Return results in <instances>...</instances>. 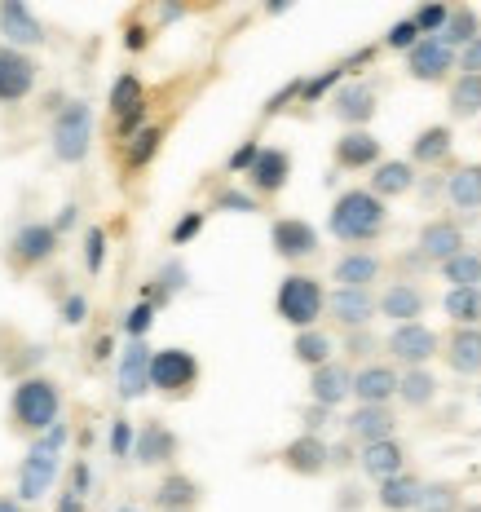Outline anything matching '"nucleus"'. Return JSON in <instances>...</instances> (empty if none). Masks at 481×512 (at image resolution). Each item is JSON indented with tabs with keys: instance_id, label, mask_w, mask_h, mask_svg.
I'll list each match as a JSON object with an SVG mask.
<instances>
[{
	"instance_id": "52",
	"label": "nucleus",
	"mask_w": 481,
	"mask_h": 512,
	"mask_svg": "<svg viewBox=\"0 0 481 512\" xmlns=\"http://www.w3.org/2000/svg\"><path fill=\"white\" fill-rule=\"evenodd\" d=\"M133 437H137V424H128V420H115L111 424V451H115V460H133Z\"/></svg>"
},
{
	"instance_id": "61",
	"label": "nucleus",
	"mask_w": 481,
	"mask_h": 512,
	"mask_svg": "<svg viewBox=\"0 0 481 512\" xmlns=\"http://www.w3.org/2000/svg\"><path fill=\"white\" fill-rule=\"evenodd\" d=\"M477 402H481V384H477Z\"/></svg>"
},
{
	"instance_id": "27",
	"label": "nucleus",
	"mask_w": 481,
	"mask_h": 512,
	"mask_svg": "<svg viewBox=\"0 0 481 512\" xmlns=\"http://www.w3.org/2000/svg\"><path fill=\"white\" fill-rule=\"evenodd\" d=\"M345 437L354 446H371V442H389V437H398V411L393 407H354L345 415Z\"/></svg>"
},
{
	"instance_id": "55",
	"label": "nucleus",
	"mask_w": 481,
	"mask_h": 512,
	"mask_svg": "<svg viewBox=\"0 0 481 512\" xmlns=\"http://www.w3.org/2000/svg\"><path fill=\"white\" fill-rule=\"evenodd\" d=\"M362 504H367V490H362V486H354V482H345V486H340L336 512H354V508H362Z\"/></svg>"
},
{
	"instance_id": "32",
	"label": "nucleus",
	"mask_w": 481,
	"mask_h": 512,
	"mask_svg": "<svg viewBox=\"0 0 481 512\" xmlns=\"http://www.w3.org/2000/svg\"><path fill=\"white\" fill-rule=\"evenodd\" d=\"M446 204L464 217L481 212V164H451L446 173Z\"/></svg>"
},
{
	"instance_id": "20",
	"label": "nucleus",
	"mask_w": 481,
	"mask_h": 512,
	"mask_svg": "<svg viewBox=\"0 0 481 512\" xmlns=\"http://www.w3.org/2000/svg\"><path fill=\"white\" fill-rule=\"evenodd\" d=\"M402 371L389 358H376L367 367H354V402L358 407H393L398 402Z\"/></svg>"
},
{
	"instance_id": "50",
	"label": "nucleus",
	"mask_w": 481,
	"mask_h": 512,
	"mask_svg": "<svg viewBox=\"0 0 481 512\" xmlns=\"http://www.w3.org/2000/svg\"><path fill=\"white\" fill-rule=\"evenodd\" d=\"M151 323H155V305L137 301L133 309H128V323H124L128 340H146V332H151Z\"/></svg>"
},
{
	"instance_id": "9",
	"label": "nucleus",
	"mask_w": 481,
	"mask_h": 512,
	"mask_svg": "<svg viewBox=\"0 0 481 512\" xmlns=\"http://www.w3.org/2000/svg\"><path fill=\"white\" fill-rule=\"evenodd\" d=\"M270 248L287 270H301L305 261H314V256L323 252V234H318V226L305 217H274L270 221Z\"/></svg>"
},
{
	"instance_id": "1",
	"label": "nucleus",
	"mask_w": 481,
	"mask_h": 512,
	"mask_svg": "<svg viewBox=\"0 0 481 512\" xmlns=\"http://www.w3.org/2000/svg\"><path fill=\"white\" fill-rule=\"evenodd\" d=\"M62 402H67V393H62V380L45 376V371L18 380L14 389H9L5 433L9 437H23V442H36V437H45L53 424L62 420Z\"/></svg>"
},
{
	"instance_id": "22",
	"label": "nucleus",
	"mask_w": 481,
	"mask_h": 512,
	"mask_svg": "<svg viewBox=\"0 0 481 512\" xmlns=\"http://www.w3.org/2000/svg\"><path fill=\"white\" fill-rule=\"evenodd\" d=\"M203 504V482L186 468H168L159 473V482L151 490V508L155 512H195Z\"/></svg>"
},
{
	"instance_id": "4",
	"label": "nucleus",
	"mask_w": 481,
	"mask_h": 512,
	"mask_svg": "<svg viewBox=\"0 0 481 512\" xmlns=\"http://www.w3.org/2000/svg\"><path fill=\"white\" fill-rule=\"evenodd\" d=\"M62 451H67V424H53L45 437L27 442V455L18 464V499L23 504H40L62 477Z\"/></svg>"
},
{
	"instance_id": "18",
	"label": "nucleus",
	"mask_w": 481,
	"mask_h": 512,
	"mask_svg": "<svg viewBox=\"0 0 481 512\" xmlns=\"http://www.w3.org/2000/svg\"><path fill=\"white\" fill-rule=\"evenodd\" d=\"M36 84H40V62L0 40V106L27 102L36 93Z\"/></svg>"
},
{
	"instance_id": "56",
	"label": "nucleus",
	"mask_w": 481,
	"mask_h": 512,
	"mask_svg": "<svg viewBox=\"0 0 481 512\" xmlns=\"http://www.w3.org/2000/svg\"><path fill=\"white\" fill-rule=\"evenodd\" d=\"M331 468H358V446L349 442V437L331 446Z\"/></svg>"
},
{
	"instance_id": "17",
	"label": "nucleus",
	"mask_w": 481,
	"mask_h": 512,
	"mask_svg": "<svg viewBox=\"0 0 481 512\" xmlns=\"http://www.w3.org/2000/svg\"><path fill=\"white\" fill-rule=\"evenodd\" d=\"M433 296L429 287L420 279H393L380 287V318H389L393 327L402 323H424V314H429Z\"/></svg>"
},
{
	"instance_id": "25",
	"label": "nucleus",
	"mask_w": 481,
	"mask_h": 512,
	"mask_svg": "<svg viewBox=\"0 0 481 512\" xmlns=\"http://www.w3.org/2000/svg\"><path fill=\"white\" fill-rule=\"evenodd\" d=\"M151 358H155V349L146 340H128L124 345L120 367H115V384H120L124 402H137L151 393Z\"/></svg>"
},
{
	"instance_id": "11",
	"label": "nucleus",
	"mask_w": 481,
	"mask_h": 512,
	"mask_svg": "<svg viewBox=\"0 0 481 512\" xmlns=\"http://www.w3.org/2000/svg\"><path fill=\"white\" fill-rule=\"evenodd\" d=\"M177 460H181L177 429L168 420H159V415H146V420L137 424V437H133V464L168 473V468H177Z\"/></svg>"
},
{
	"instance_id": "59",
	"label": "nucleus",
	"mask_w": 481,
	"mask_h": 512,
	"mask_svg": "<svg viewBox=\"0 0 481 512\" xmlns=\"http://www.w3.org/2000/svg\"><path fill=\"white\" fill-rule=\"evenodd\" d=\"M0 512H27V504L18 495H0Z\"/></svg>"
},
{
	"instance_id": "49",
	"label": "nucleus",
	"mask_w": 481,
	"mask_h": 512,
	"mask_svg": "<svg viewBox=\"0 0 481 512\" xmlns=\"http://www.w3.org/2000/svg\"><path fill=\"white\" fill-rule=\"evenodd\" d=\"M203 221H208V212L190 208V212H186V217H181V221H177V226H173V230H168V243H173V248H186V243H190V239H195V234L203 230Z\"/></svg>"
},
{
	"instance_id": "47",
	"label": "nucleus",
	"mask_w": 481,
	"mask_h": 512,
	"mask_svg": "<svg viewBox=\"0 0 481 512\" xmlns=\"http://www.w3.org/2000/svg\"><path fill=\"white\" fill-rule=\"evenodd\" d=\"M102 265H106V230L89 226V230H84V270L102 274Z\"/></svg>"
},
{
	"instance_id": "7",
	"label": "nucleus",
	"mask_w": 481,
	"mask_h": 512,
	"mask_svg": "<svg viewBox=\"0 0 481 512\" xmlns=\"http://www.w3.org/2000/svg\"><path fill=\"white\" fill-rule=\"evenodd\" d=\"M49 151L58 164H84L93 151V106L89 102H67L49 124Z\"/></svg>"
},
{
	"instance_id": "48",
	"label": "nucleus",
	"mask_w": 481,
	"mask_h": 512,
	"mask_svg": "<svg viewBox=\"0 0 481 512\" xmlns=\"http://www.w3.org/2000/svg\"><path fill=\"white\" fill-rule=\"evenodd\" d=\"M340 76H345V67H331V71H323V76L305 80V84H301V102L314 106L318 98H323V93H336V89H340Z\"/></svg>"
},
{
	"instance_id": "28",
	"label": "nucleus",
	"mask_w": 481,
	"mask_h": 512,
	"mask_svg": "<svg viewBox=\"0 0 481 512\" xmlns=\"http://www.w3.org/2000/svg\"><path fill=\"white\" fill-rule=\"evenodd\" d=\"M442 362L455 376L477 380L481 376V327H451L442 336Z\"/></svg>"
},
{
	"instance_id": "21",
	"label": "nucleus",
	"mask_w": 481,
	"mask_h": 512,
	"mask_svg": "<svg viewBox=\"0 0 481 512\" xmlns=\"http://www.w3.org/2000/svg\"><path fill=\"white\" fill-rule=\"evenodd\" d=\"M0 36H5V45L31 53V49H45L49 27L40 14H31L23 0H0Z\"/></svg>"
},
{
	"instance_id": "44",
	"label": "nucleus",
	"mask_w": 481,
	"mask_h": 512,
	"mask_svg": "<svg viewBox=\"0 0 481 512\" xmlns=\"http://www.w3.org/2000/svg\"><path fill=\"white\" fill-rule=\"evenodd\" d=\"M151 40H155V31H151V23H146V9H133V14L124 18V49L128 53H146L151 49Z\"/></svg>"
},
{
	"instance_id": "36",
	"label": "nucleus",
	"mask_w": 481,
	"mask_h": 512,
	"mask_svg": "<svg viewBox=\"0 0 481 512\" xmlns=\"http://www.w3.org/2000/svg\"><path fill=\"white\" fill-rule=\"evenodd\" d=\"M446 111H451V120H477L481 115V76H455L446 84Z\"/></svg>"
},
{
	"instance_id": "41",
	"label": "nucleus",
	"mask_w": 481,
	"mask_h": 512,
	"mask_svg": "<svg viewBox=\"0 0 481 512\" xmlns=\"http://www.w3.org/2000/svg\"><path fill=\"white\" fill-rule=\"evenodd\" d=\"M437 274H442L446 287H481V248H464L459 256H451Z\"/></svg>"
},
{
	"instance_id": "6",
	"label": "nucleus",
	"mask_w": 481,
	"mask_h": 512,
	"mask_svg": "<svg viewBox=\"0 0 481 512\" xmlns=\"http://www.w3.org/2000/svg\"><path fill=\"white\" fill-rule=\"evenodd\" d=\"M199 380H203V362L195 349L186 345H168V349H155L151 358V393L164 402H190L199 393Z\"/></svg>"
},
{
	"instance_id": "60",
	"label": "nucleus",
	"mask_w": 481,
	"mask_h": 512,
	"mask_svg": "<svg viewBox=\"0 0 481 512\" xmlns=\"http://www.w3.org/2000/svg\"><path fill=\"white\" fill-rule=\"evenodd\" d=\"M115 512H142V508H137V504H120V508H115Z\"/></svg>"
},
{
	"instance_id": "51",
	"label": "nucleus",
	"mask_w": 481,
	"mask_h": 512,
	"mask_svg": "<svg viewBox=\"0 0 481 512\" xmlns=\"http://www.w3.org/2000/svg\"><path fill=\"white\" fill-rule=\"evenodd\" d=\"M58 318H62L67 327H84V323H89V301H84L80 292L62 296V301H58Z\"/></svg>"
},
{
	"instance_id": "43",
	"label": "nucleus",
	"mask_w": 481,
	"mask_h": 512,
	"mask_svg": "<svg viewBox=\"0 0 481 512\" xmlns=\"http://www.w3.org/2000/svg\"><path fill=\"white\" fill-rule=\"evenodd\" d=\"M451 9H455V5H442V0H429V5L411 9V23L420 27V36H424V40H433V36H442V27H446V18H451Z\"/></svg>"
},
{
	"instance_id": "39",
	"label": "nucleus",
	"mask_w": 481,
	"mask_h": 512,
	"mask_svg": "<svg viewBox=\"0 0 481 512\" xmlns=\"http://www.w3.org/2000/svg\"><path fill=\"white\" fill-rule=\"evenodd\" d=\"M164 137H168V124H146L133 142H124V168L128 173H137V168L151 164V159L159 155V146H164Z\"/></svg>"
},
{
	"instance_id": "12",
	"label": "nucleus",
	"mask_w": 481,
	"mask_h": 512,
	"mask_svg": "<svg viewBox=\"0 0 481 512\" xmlns=\"http://www.w3.org/2000/svg\"><path fill=\"white\" fill-rule=\"evenodd\" d=\"M283 473L301 477V482H314V477H327L331 473V442L323 433H296L292 442H283L274 451Z\"/></svg>"
},
{
	"instance_id": "19",
	"label": "nucleus",
	"mask_w": 481,
	"mask_h": 512,
	"mask_svg": "<svg viewBox=\"0 0 481 512\" xmlns=\"http://www.w3.org/2000/svg\"><path fill=\"white\" fill-rule=\"evenodd\" d=\"M406 76L415 84H451L459 76V53L446 49L442 40H420L411 53H406Z\"/></svg>"
},
{
	"instance_id": "5",
	"label": "nucleus",
	"mask_w": 481,
	"mask_h": 512,
	"mask_svg": "<svg viewBox=\"0 0 481 512\" xmlns=\"http://www.w3.org/2000/svg\"><path fill=\"white\" fill-rule=\"evenodd\" d=\"M58 252H62V234L53 230V221H23V226L9 234L5 248H0V265L14 279H27V274L58 261Z\"/></svg>"
},
{
	"instance_id": "29",
	"label": "nucleus",
	"mask_w": 481,
	"mask_h": 512,
	"mask_svg": "<svg viewBox=\"0 0 481 512\" xmlns=\"http://www.w3.org/2000/svg\"><path fill=\"white\" fill-rule=\"evenodd\" d=\"M411 159L415 168H446L455 159V128L451 124H424L411 137Z\"/></svg>"
},
{
	"instance_id": "54",
	"label": "nucleus",
	"mask_w": 481,
	"mask_h": 512,
	"mask_svg": "<svg viewBox=\"0 0 481 512\" xmlns=\"http://www.w3.org/2000/svg\"><path fill=\"white\" fill-rule=\"evenodd\" d=\"M459 76H481V36L468 49H459Z\"/></svg>"
},
{
	"instance_id": "2",
	"label": "nucleus",
	"mask_w": 481,
	"mask_h": 512,
	"mask_svg": "<svg viewBox=\"0 0 481 512\" xmlns=\"http://www.w3.org/2000/svg\"><path fill=\"white\" fill-rule=\"evenodd\" d=\"M327 234L336 243L349 248H371L389 234V204L376 199L367 186H349L331 199V212H327Z\"/></svg>"
},
{
	"instance_id": "26",
	"label": "nucleus",
	"mask_w": 481,
	"mask_h": 512,
	"mask_svg": "<svg viewBox=\"0 0 481 512\" xmlns=\"http://www.w3.org/2000/svg\"><path fill=\"white\" fill-rule=\"evenodd\" d=\"M384 279V256L376 248H349L331 261V283L336 287H371Z\"/></svg>"
},
{
	"instance_id": "35",
	"label": "nucleus",
	"mask_w": 481,
	"mask_h": 512,
	"mask_svg": "<svg viewBox=\"0 0 481 512\" xmlns=\"http://www.w3.org/2000/svg\"><path fill=\"white\" fill-rule=\"evenodd\" d=\"M442 314L451 327H481V287H446Z\"/></svg>"
},
{
	"instance_id": "15",
	"label": "nucleus",
	"mask_w": 481,
	"mask_h": 512,
	"mask_svg": "<svg viewBox=\"0 0 481 512\" xmlns=\"http://www.w3.org/2000/svg\"><path fill=\"white\" fill-rule=\"evenodd\" d=\"M292 168H296V159L287 146H261V155H256V164L248 168L243 181H248V190L261 204H274V199L292 186Z\"/></svg>"
},
{
	"instance_id": "10",
	"label": "nucleus",
	"mask_w": 481,
	"mask_h": 512,
	"mask_svg": "<svg viewBox=\"0 0 481 512\" xmlns=\"http://www.w3.org/2000/svg\"><path fill=\"white\" fill-rule=\"evenodd\" d=\"M327 318L340 336L371 332V323L380 318V292H371V287H331Z\"/></svg>"
},
{
	"instance_id": "53",
	"label": "nucleus",
	"mask_w": 481,
	"mask_h": 512,
	"mask_svg": "<svg viewBox=\"0 0 481 512\" xmlns=\"http://www.w3.org/2000/svg\"><path fill=\"white\" fill-rule=\"evenodd\" d=\"M256 155H261V142H256V137H248V142H243L239 151L230 155V164H226V168H230V173H239V177H248V168L256 164Z\"/></svg>"
},
{
	"instance_id": "33",
	"label": "nucleus",
	"mask_w": 481,
	"mask_h": 512,
	"mask_svg": "<svg viewBox=\"0 0 481 512\" xmlns=\"http://www.w3.org/2000/svg\"><path fill=\"white\" fill-rule=\"evenodd\" d=\"M301 367L309 371H318V367H327V362H336V336L327 332V327H309V332H296L292 336V349H287Z\"/></svg>"
},
{
	"instance_id": "40",
	"label": "nucleus",
	"mask_w": 481,
	"mask_h": 512,
	"mask_svg": "<svg viewBox=\"0 0 481 512\" xmlns=\"http://www.w3.org/2000/svg\"><path fill=\"white\" fill-rule=\"evenodd\" d=\"M464 486L451 482V477H437V482L424 486V499L415 512H464Z\"/></svg>"
},
{
	"instance_id": "31",
	"label": "nucleus",
	"mask_w": 481,
	"mask_h": 512,
	"mask_svg": "<svg viewBox=\"0 0 481 512\" xmlns=\"http://www.w3.org/2000/svg\"><path fill=\"white\" fill-rule=\"evenodd\" d=\"M424 477L415 473V468H406V473H398V477H389V482H380L376 486V508L380 512H415L420 508V499H424Z\"/></svg>"
},
{
	"instance_id": "42",
	"label": "nucleus",
	"mask_w": 481,
	"mask_h": 512,
	"mask_svg": "<svg viewBox=\"0 0 481 512\" xmlns=\"http://www.w3.org/2000/svg\"><path fill=\"white\" fill-rule=\"evenodd\" d=\"M420 27H415L411 23V14H406V18H398V23H389V31H384V40H380V49H389V53H402V58H406V53H411L415 45H420Z\"/></svg>"
},
{
	"instance_id": "3",
	"label": "nucleus",
	"mask_w": 481,
	"mask_h": 512,
	"mask_svg": "<svg viewBox=\"0 0 481 512\" xmlns=\"http://www.w3.org/2000/svg\"><path fill=\"white\" fill-rule=\"evenodd\" d=\"M327 296H331V287L318 279V274L287 270L279 287H274V314H279V323H287L292 332H309V327H323Z\"/></svg>"
},
{
	"instance_id": "57",
	"label": "nucleus",
	"mask_w": 481,
	"mask_h": 512,
	"mask_svg": "<svg viewBox=\"0 0 481 512\" xmlns=\"http://www.w3.org/2000/svg\"><path fill=\"white\" fill-rule=\"evenodd\" d=\"M336 411H327V407H314V402H309L305 407V433H318V429H327V420Z\"/></svg>"
},
{
	"instance_id": "30",
	"label": "nucleus",
	"mask_w": 481,
	"mask_h": 512,
	"mask_svg": "<svg viewBox=\"0 0 481 512\" xmlns=\"http://www.w3.org/2000/svg\"><path fill=\"white\" fill-rule=\"evenodd\" d=\"M420 186V168L411 164V159H384L376 173L367 177V190L384 204H393V199H406L411 190Z\"/></svg>"
},
{
	"instance_id": "38",
	"label": "nucleus",
	"mask_w": 481,
	"mask_h": 512,
	"mask_svg": "<svg viewBox=\"0 0 481 512\" xmlns=\"http://www.w3.org/2000/svg\"><path fill=\"white\" fill-rule=\"evenodd\" d=\"M111 120L120 124V120H128V115H137V111H146V84L133 76V71H124L120 80L111 84Z\"/></svg>"
},
{
	"instance_id": "58",
	"label": "nucleus",
	"mask_w": 481,
	"mask_h": 512,
	"mask_svg": "<svg viewBox=\"0 0 481 512\" xmlns=\"http://www.w3.org/2000/svg\"><path fill=\"white\" fill-rule=\"evenodd\" d=\"M76 217H80V204H67V208H62V217L53 221V230L62 234V230H67V226H71V221H76Z\"/></svg>"
},
{
	"instance_id": "34",
	"label": "nucleus",
	"mask_w": 481,
	"mask_h": 512,
	"mask_svg": "<svg viewBox=\"0 0 481 512\" xmlns=\"http://www.w3.org/2000/svg\"><path fill=\"white\" fill-rule=\"evenodd\" d=\"M437 393H442V384H437L433 367H415V371H402V384H398V402L406 411H429L437 402Z\"/></svg>"
},
{
	"instance_id": "13",
	"label": "nucleus",
	"mask_w": 481,
	"mask_h": 512,
	"mask_svg": "<svg viewBox=\"0 0 481 512\" xmlns=\"http://www.w3.org/2000/svg\"><path fill=\"white\" fill-rule=\"evenodd\" d=\"M376 111H380V93H376V84H367V80H345L327 98V115L340 124V133H345V128H371Z\"/></svg>"
},
{
	"instance_id": "37",
	"label": "nucleus",
	"mask_w": 481,
	"mask_h": 512,
	"mask_svg": "<svg viewBox=\"0 0 481 512\" xmlns=\"http://www.w3.org/2000/svg\"><path fill=\"white\" fill-rule=\"evenodd\" d=\"M481 36V14H477V9L473 5H455L451 9V18H446V27H442V36H437V40H442V45L446 49H468V45H473V40Z\"/></svg>"
},
{
	"instance_id": "23",
	"label": "nucleus",
	"mask_w": 481,
	"mask_h": 512,
	"mask_svg": "<svg viewBox=\"0 0 481 512\" xmlns=\"http://www.w3.org/2000/svg\"><path fill=\"white\" fill-rule=\"evenodd\" d=\"M309 402L327 411H340L345 402H354V367L345 358H336L327 367L309 371Z\"/></svg>"
},
{
	"instance_id": "46",
	"label": "nucleus",
	"mask_w": 481,
	"mask_h": 512,
	"mask_svg": "<svg viewBox=\"0 0 481 512\" xmlns=\"http://www.w3.org/2000/svg\"><path fill=\"white\" fill-rule=\"evenodd\" d=\"M376 349H384V340L376 345V336H371V332H349V336H345V362H349V367H354V362H358V367L376 362V358H371Z\"/></svg>"
},
{
	"instance_id": "8",
	"label": "nucleus",
	"mask_w": 481,
	"mask_h": 512,
	"mask_svg": "<svg viewBox=\"0 0 481 512\" xmlns=\"http://www.w3.org/2000/svg\"><path fill=\"white\" fill-rule=\"evenodd\" d=\"M384 354L398 371H415V367H429L433 358H442V332H433L429 323H402L389 327L384 336Z\"/></svg>"
},
{
	"instance_id": "45",
	"label": "nucleus",
	"mask_w": 481,
	"mask_h": 512,
	"mask_svg": "<svg viewBox=\"0 0 481 512\" xmlns=\"http://www.w3.org/2000/svg\"><path fill=\"white\" fill-rule=\"evenodd\" d=\"M265 204L252 195V190H234V186H226V190H217L212 195V212H261Z\"/></svg>"
},
{
	"instance_id": "14",
	"label": "nucleus",
	"mask_w": 481,
	"mask_h": 512,
	"mask_svg": "<svg viewBox=\"0 0 481 512\" xmlns=\"http://www.w3.org/2000/svg\"><path fill=\"white\" fill-rule=\"evenodd\" d=\"M384 164V142L371 128H345L331 142V168L336 173H376Z\"/></svg>"
},
{
	"instance_id": "24",
	"label": "nucleus",
	"mask_w": 481,
	"mask_h": 512,
	"mask_svg": "<svg viewBox=\"0 0 481 512\" xmlns=\"http://www.w3.org/2000/svg\"><path fill=\"white\" fill-rule=\"evenodd\" d=\"M411 468V451H406L402 437H389V442H371V446H358V473L367 482H389Z\"/></svg>"
},
{
	"instance_id": "16",
	"label": "nucleus",
	"mask_w": 481,
	"mask_h": 512,
	"mask_svg": "<svg viewBox=\"0 0 481 512\" xmlns=\"http://www.w3.org/2000/svg\"><path fill=\"white\" fill-rule=\"evenodd\" d=\"M464 248H468V239H464V226H459L455 217H429L420 230H415V256H420L424 265H433V270H442V265Z\"/></svg>"
}]
</instances>
